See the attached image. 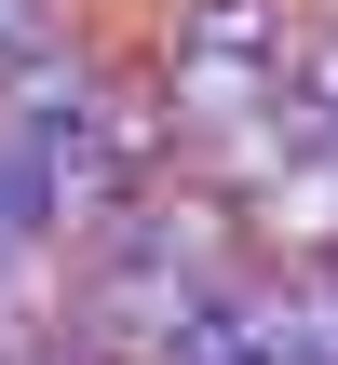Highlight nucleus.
Instances as JSON below:
<instances>
[{
	"label": "nucleus",
	"instance_id": "f257e3e1",
	"mask_svg": "<svg viewBox=\"0 0 338 365\" xmlns=\"http://www.w3.org/2000/svg\"><path fill=\"white\" fill-rule=\"evenodd\" d=\"M312 14L298 0H176L163 14V68H244V81H298Z\"/></svg>",
	"mask_w": 338,
	"mask_h": 365
},
{
	"label": "nucleus",
	"instance_id": "f03ea898",
	"mask_svg": "<svg viewBox=\"0 0 338 365\" xmlns=\"http://www.w3.org/2000/svg\"><path fill=\"white\" fill-rule=\"evenodd\" d=\"M257 244L271 257H338V149H298L257 190Z\"/></svg>",
	"mask_w": 338,
	"mask_h": 365
},
{
	"label": "nucleus",
	"instance_id": "7ed1b4c3",
	"mask_svg": "<svg viewBox=\"0 0 338 365\" xmlns=\"http://www.w3.org/2000/svg\"><path fill=\"white\" fill-rule=\"evenodd\" d=\"M54 27H68V0H0V68H14V54H41Z\"/></svg>",
	"mask_w": 338,
	"mask_h": 365
},
{
	"label": "nucleus",
	"instance_id": "20e7f679",
	"mask_svg": "<svg viewBox=\"0 0 338 365\" xmlns=\"http://www.w3.org/2000/svg\"><path fill=\"white\" fill-rule=\"evenodd\" d=\"M0 365H14V339H0Z\"/></svg>",
	"mask_w": 338,
	"mask_h": 365
}]
</instances>
